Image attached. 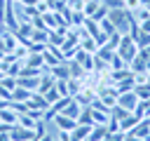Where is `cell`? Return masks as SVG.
<instances>
[{
    "mask_svg": "<svg viewBox=\"0 0 150 141\" xmlns=\"http://www.w3.org/2000/svg\"><path fill=\"white\" fill-rule=\"evenodd\" d=\"M108 19L112 21V26H115L117 33H129V28L134 24L131 9H127V7H122V9H108Z\"/></svg>",
    "mask_w": 150,
    "mask_h": 141,
    "instance_id": "1",
    "label": "cell"
},
{
    "mask_svg": "<svg viewBox=\"0 0 150 141\" xmlns=\"http://www.w3.org/2000/svg\"><path fill=\"white\" fill-rule=\"evenodd\" d=\"M124 61H127V66L134 61V56L138 54V45H136V40L129 35V33H122V38H120V45H117V49H115Z\"/></svg>",
    "mask_w": 150,
    "mask_h": 141,
    "instance_id": "2",
    "label": "cell"
},
{
    "mask_svg": "<svg viewBox=\"0 0 150 141\" xmlns=\"http://www.w3.org/2000/svg\"><path fill=\"white\" fill-rule=\"evenodd\" d=\"M47 108H49V101H47L42 94H38V92H33L30 99L26 101V110H35V113H42V115H45Z\"/></svg>",
    "mask_w": 150,
    "mask_h": 141,
    "instance_id": "3",
    "label": "cell"
},
{
    "mask_svg": "<svg viewBox=\"0 0 150 141\" xmlns=\"http://www.w3.org/2000/svg\"><path fill=\"white\" fill-rule=\"evenodd\" d=\"M9 139L12 141H30V139H35V129L23 127V125H14L9 129Z\"/></svg>",
    "mask_w": 150,
    "mask_h": 141,
    "instance_id": "4",
    "label": "cell"
},
{
    "mask_svg": "<svg viewBox=\"0 0 150 141\" xmlns=\"http://www.w3.org/2000/svg\"><path fill=\"white\" fill-rule=\"evenodd\" d=\"M138 101H141V99L136 96V92H134V89H131V92H122V94H117V103H120L122 108H127L129 113L138 106Z\"/></svg>",
    "mask_w": 150,
    "mask_h": 141,
    "instance_id": "5",
    "label": "cell"
},
{
    "mask_svg": "<svg viewBox=\"0 0 150 141\" xmlns=\"http://www.w3.org/2000/svg\"><path fill=\"white\" fill-rule=\"evenodd\" d=\"M52 122L56 125V129H59V132H73V129H75V125H77V120H73V118H68V115H63V113H56Z\"/></svg>",
    "mask_w": 150,
    "mask_h": 141,
    "instance_id": "6",
    "label": "cell"
},
{
    "mask_svg": "<svg viewBox=\"0 0 150 141\" xmlns=\"http://www.w3.org/2000/svg\"><path fill=\"white\" fill-rule=\"evenodd\" d=\"M73 59H75V61H77V63H80V66H82V68H84L87 73H89V70H94V54L84 52L82 47H80V49L75 52V56H73Z\"/></svg>",
    "mask_w": 150,
    "mask_h": 141,
    "instance_id": "7",
    "label": "cell"
},
{
    "mask_svg": "<svg viewBox=\"0 0 150 141\" xmlns=\"http://www.w3.org/2000/svg\"><path fill=\"white\" fill-rule=\"evenodd\" d=\"M96 96H98V94H96V92H94L91 87H82V89H80V92H77V94L73 96V99H75V101H77L80 106H91V101H94Z\"/></svg>",
    "mask_w": 150,
    "mask_h": 141,
    "instance_id": "8",
    "label": "cell"
},
{
    "mask_svg": "<svg viewBox=\"0 0 150 141\" xmlns=\"http://www.w3.org/2000/svg\"><path fill=\"white\" fill-rule=\"evenodd\" d=\"M0 122H5V125H16L19 122V110H14L12 106H5V108H0Z\"/></svg>",
    "mask_w": 150,
    "mask_h": 141,
    "instance_id": "9",
    "label": "cell"
},
{
    "mask_svg": "<svg viewBox=\"0 0 150 141\" xmlns=\"http://www.w3.org/2000/svg\"><path fill=\"white\" fill-rule=\"evenodd\" d=\"M54 75L49 73V70H45L42 75H40V82H38V94H45V92H49L52 87H54Z\"/></svg>",
    "mask_w": 150,
    "mask_h": 141,
    "instance_id": "10",
    "label": "cell"
},
{
    "mask_svg": "<svg viewBox=\"0 0 150 141\" xmlns=\"http://www.w3.org/2000/svg\"><path fill=\"white\" fill-rule=\"evenodd\" d=\"M91 127L94 125H75V129L70 132V139L73 141H87V136H89V132H91Z\"/></svg>",
    "mask_w": 150,
    "mask_h": 141,
    "instance_id": "11",
    "label": "cell"
},
{
    "mask_svg": "<svg viewBox=\"0 0 150 141\" xmlns=\"http://www.w3.org/2000/svg\"><path fill=\"white\" fill-rule=\"evenodd\" d=\"M141 120H143V118H136L134 113H129L127 118H122V120H120V132L129 134V132H131V129H134V127H136V125H138Z\"/></svg>",
    "mask_w": 150,
    "mask_h": 141,
    "instance_id": "12",
    "label": "cell"
},
{
    "mask_svg": "<svg viewBox=\"0 0 150 141\" xmlns=\"http://www.w3.org/2000/svg\"><path fill=\"white\" fill-rule=\"evenodd\" d=\"M84 21H87V14H84L82 9H73V12H70V19H68L70 28H82Z\"/></svg>",
    "mask_w": 150,
    "mask_h": 141,
    "instance_id": "13",
    "label": "cell"
},
{
    "mask_svg": "<svg viewBox=\"0 0 150 141\" xmlns=\"http://www.w3.org/2000/svg\"><path fill=\"white\" fill-rule=\"evenodd\" d=\"M49 73L54 75V80H68V78H70V68H68V61H63V63L54 66Z\"/></svg>",
    "mask_w": 150,
    "mask_h": 141,
    "instance_id": "14",
    "label": "cell"
},
{
    "mask_svg": "<svg viewBox=\"0 0 150 141\" xmlns=\"http://www.w3.org/2000/svg\"><path fill=\"white\" fill-rule=\"evenodd\" d=\"M38 82H40V78H30V75H19L16 78V85L19 87H26V89H30V92H38Z\"/></svg>",
    "mask_w": 150,
    "mask_h": 141,
    "instance_id": "15",
    "label": "cell"
},
{
    "mask_svg": "<svg viewBox=\"0 0 150 141\" xmlns=\"http://www.w3.org/2000/svg\"><path fill=\"white\" fill-rule=\"evenodd\" d=\"M30 94H33L30 89H26V87H19V85H16V87L12 89V101H19V103H26V101L30 99Z\"/></svg>",
    "mask_w": 150,
    "mask_h": 141,
    "instance_id": "16",
    "label": "cell"
},
{
    "mask_svg": "<svg viewBox=\"0 0 150 141\" xmlns=\"http://www.w3.org/2000/svg\"><path fill=\"white\" fill-rule=\"evenodd\" d=\"M105 134H108V127L105 125H94L91 132H89V136H87V141H103Z\"/></svg>",
    "mask_w": 150,
    "mask_h": 141,
    "instance_id": "17",
    "label": "cell"
},
{
    "mask_svg": "<svg viewBox=\"0 0 150 141\" xmlns=\"http://www.w3.org/2000/svg\"><path fill=\"white\" fill-rule=\"evenodd\" d=\"M134 87H136V80H134V75H129V78H124V80L115 82V89H117V94H122V92H131Z\"/></svg>",
    "mask_w": 150,
    "mask_h": 141,
    "instance_id": "18",
    "label": "cell"
},
{
    "mask_svg": "<svg viewBox=\"0 0 150 141\" xmlns=\"http://www.w3.org/2000/svg\"><path fill=\"white\" fill-rule=\"evenodd\" d=\"M80 110H82V106H80V103H77L75 99H70V101H68V106H66V108H63L61 113H63V115H68V118H73V120H77Z\"/></svg>",
    "mask_w": 150,
    "mask_h": 141,
    "instance_id": "19",
    "label": "cell"
},
{
    "mask_svg": "<svg viewBox=\"0 0 150 141\" xmlns=\"http://www.w3.org/2000/svg\"><path fill=\"white\" fill-rule=\"evenodd\" d=\"M131 16H134V21H145V19H150V9L145 7V5H138L136 9H131Z\"/></svg>",
    "mask_w": 150,
    "mask_h": 141,
    "instance_id": "20",
    "label": "cell"
},
{
    "mask_svg": "<svg viewBox=\"0 0 150 141\" xmlns=\"http://www.w3.org/2000/svg\"><path fill=\"white\" fill-rule=\"evenodd\" d=\"M91 120H94V125H108V120H110V113H105V110H98V108H91Z\"/></svg>",
    "mask_w": 150,
    "mask_h": 141,
    "instance_id": "21",
    "label": "cell"
},
{
    "mask_svg": "<svg viewBox=\"0 0 150 141\" xmlns=\"http://www.w3.org/2000/svg\"><path fill=\"white\" fill-rule=\"evenodd\" d=\"M77 122L80 125H94V120H91V106H82V110L77 115Z\"/></svg>",
    "mask_w": 150,
    "mask_h": 141,
    "instance_id": "22",
    "label": "cell"
},
{
    "mask_svg": "<svg viewBox=\"0 0 150 141\" xmlns=\"http://www.w3.org/2000/svg\"><path fill=\"white\" fill-rule=\"evenodd\" d=\"M134 92H136V96H138L141 101H148V99H150V82L136 85V87H134Z\"/></svg>",
    "mask_w": 150,
    "mask_h": 141,
    "instance_id": "23",
    "label": "cell"
},
{
    "mask_svg": "<svg viewBox=\"0 0 150 141\" xmlns=\"http://www.w3.org/2000/svg\"><path fill=\"white\" fill-rule=\"evenodd\" d=\"M108 66H110V70H120V68H127V61L115 52L112 56H110V61H108Z\"/></svg>",
    "mask_w": 150,
    "mask_h": 141,
    "instance_id": "24",
    "label": "cell"
},
{
    "mask_svg": "<svg viewBox=\"0 0 150 141\" xmlns=\"http://www.w3.org/2000/svg\"><path fill=\"white\" fill-rule=\"evenodd\" d=\"M127 115H129V110H127V108H122L120 103H115V106L110 108V118H115L117 122H120L122 118H127Z\"/></svg>",
    "mask_w": 150,
    "mask_h": 141,
    "instance_id": "25",
    "label": "cell"
},
{
    "mask_svg": "<svg viewBox=\"0 0 150 141\" xmlns=\"http://www.w3.org/2000/svg\"><path fill=\"white\" fill-rule=\"evenodd\" d=\"M84 85H82V80H75V78H68V94L70 96H75L80 89H82Z\"/></svg>",
    "mask_w": 150,
    "mask_h": 141,
    "instance_id": "26",
    "label": "cell"
},
{
    "mask_svg": "<svg viewBox=\"0 0 150 141\" xmlns=\"http://www.w3.org/2000/svg\"><path fill=\"white\" fill-rule=\"evenodd\" d=\"M136 45H138V49H145V47H150V33L141 31V33L136 35Z\"/></svg>",
    "mask_w": 150,
    "mask_h": 141,
    "instance_id": "27",
    "label": "cell"
},
{
    "mask_svg": "<svg viewBox=\"0 0 150 141\" xmlns=\"http://www.w3.org/2000/svg\"><path fill=\"white\" fill-rule=\"evenodd\" d=\"M98 26H101V31H103L105 35H112V33H115V26H112V21H110L108 16H105V19H101V21H98Z\"/></svg>",
    "mask_w": 150,
    "mask_h": 141,
    "instance_id": "28",
    "label": "cell"
},
{
    "mask_svg": "<svg viewBox=\"0 0 150 141\" xmlns=\"http://www.w3.org/2000/svg\"><path fill=\"white\" fill-rule=\"evenodd\" d=\"M105 16H108V7L101 2V5H98V9H96V12H94L89 19H94V21H101V19H105Z\"/></svg>",
    "mask_w": 150,
    "mask_h": 141,
    "instance_id": "29",
    "label": "cell"
},
{
    "mask_svg": "<svg viewBox=\"0 0 150 141\" xmlns=\"http://www.w3.org/2000/svg\"><path fill=\"white\" fill-rule=\"evenodd\" d=\"M54 87H56V92H59L61 96H70V94H68V80H56Z\"/></svg>",
    "mask_w": 150,
    "mask_h": 141,
    "instance_id": "30",
    "label": "cell"
},
{
    "mask_svg": "<svg viewBox=\"0 0 150 141\" xmlns=\"http://www.w3.org/2000/svg\"><path fill=\"white\" fill-rule=\"evenodd\" d=\"M42 96H45V99H47V101H49V106H52V103H54V101H56V99H61V94H59V92H56V87H52V89H49V92H45V94H42Z\"/></svg>",
    "mask_w": 150,
    "mask_h": 141,
    "instance_id": "31",
    "label": "cell"
},
{
    "mask_svg": "<svg viewBox=\"0 0 150 141\" xmlns=\"http://www.w3.org/2000/svg\"><path fill=\"white\" fill-rule=\"evenodd\" d=\"M108 9H122L124 7V0H101Z\"/></svg>",
    "mask_w": 150,
    "mask_h": 141,
    "instance_id": "32",
    "label": "cell"
},
{
    "mask_svg": "<svg viewBox=\"0 0 150 141\" xmlns=\"http://www.w3.org/2000/svg\"><path fill=\"white\" fill-rule=\"evenodd\" d=\"M124 136H127L124 132H108L103 141H124Z\"/></svg>",
    "mask_w": 150,
    "mask_h": 141,
    "instance_id": "33",
    "label": "cell"
},
{
    "mask_svg": "<svg viewBox=\"0 0 150 141\" xmlns=\"http://www.w3.org/2000/svg\"><path fill=\"white\" fill-rule=\"evenodd\" d=\"M0 85H5L7 89H14V87H16V78H14V75H5V78L0 80Z\"/></svg>",
    "mask_w": 150,
    "mask_h": 141,
    "instance_id": "34",
    "label": "cell"
},
{
    "mask_svg": "<svg viewBox=\"0 0 150 141\" xmlns=\"http://www.w3.org/2000/svg\"><path fill=\"white\" fill-rule=\"evenodd\" d=\"M47 132H45V120H38V125H35V139H40V136H45Z\"/></svg>",
    "mask_w": 150,
    "mask_h": 141,
    "instance_id": "35",
    "label": "cell"
},
{
    "mask_svg": "<svg viewBox=\"0 0 150 141\" xmlns=\"http://www.w3.org/2000/svg\"><path fill=\"white\" fill-rule=\"evenodd\" d=\"M0 99H5V101H12V89H7L5 85H0Z\"/></svg>",
    "mask_w": 150,
    "mask_h": 141,
    "instance_id": "36",
    "label": "cell"
},
{
    "mask_svg": "<svg viewBox=\"0 0 150 141\" xmlns=\"http://www.w3.org/2000/svg\"><path fill=\"white\" fill-rule=\"evenodd\" d=\"M56 141H73L70 139V132H59L56 134Z\"/></svg>",
    "mask_w": 150,
    "mask_h": 141,
    "instance_id": "37",
    "label": "cell"
},
{
    "mask_svg": "<svg viewBox=\"0 0 150 141\" xmlns=\"http://www.w3.org/2000/svg\"><path fill=\"white\" fill-rule=\"evenodd\" d=\"M138 5H141V0H124V7L127 9H136Z\"/></svg>",
    "mask_w": 150,
    "mask_h": 141,
    "instance_id": "38",
    "label": "cell"
},
{
    "mask_svg": "<svg viewBox=\"0 0 150 141\" xmlns=\"http://www.w3.org/2000/svg\"><path fill=\"white\" fill-rule=\"evenodd\" d=\"M0 141H12L9 139V132H0Z\"/></svg>",
    "mask_w": 150,
    "mask_h": 141,
    "instance_id": "39",
    "label": "cell"
},
{
    "mask_svg": "<svg viewBox=\"0 0 150 141\" xmlns=\"http://www.w3.org/2000/svg\"><path fill=\"white\" fill-rule=\"evenodd\" d=\"M124 141H143V139H138V136H134V134H127Z\"/></svg>",
    "mask_w": 150,
    "mask_h": 141,
    "instance_id": "40",
    "label": "cell"
},
{
    "mask_svg": "<svg viewBox=\"0 0 150 141\" xmlns=\"http://www.w3.org/2000/svg\"><path fill=\"white\" fill-rule=\"evenodd\" d=\"M35 141H54V136H49V134H45V136H40V139H35Z\"/></svg>",
    "mask_w": 150,
    "mask_h": 141,
    "instance_id": "41",
    "label": "cell"
},
{
    "mask_svg": "<svg viewBox=\"0 0 150 141\" xmlns=\"http://www.w3.org/2000/svg\"><path fill=\"white\" fill-rule=\"evenodd\" d=\"M141 5H145V7H150V0H141Z\"/></svg>",
    "mask_w": 150,
    "mask_h": 141,
    "instance_id": "42",
    "label": "cell"
},
{
    "mask_svg": "<svg viewBox=\"0 0 150 141\" xmlns=\"http://www.w3.org/2000/svg\"><path fill=\"white\" fill-rule=\"evenodd\" d=\"M5 75H7V73H5V70H2V68H0V80H2V78H5Z\"/></svg>",
    "mask_w": 150,
    "mask_h": 141,
    "instance_id": "43",
    "label": "cell"
},
{
    "mask_svg": "<svg viewBox=\"0 0 150 141\" xmlns=\"http://www.w3.org/2000/svg\"><path fill=\"white\" fill-rule=\"evenodd\" d=\"M148 82H150V70H148Z\"/></svg>",
    "mask_w": 150,
    "mask_h": 141,
    "instance_id": "44",
    "label": "cell"
},
{
    "mask_svg": "<svg viewBox=\"0 0 150 141\" xmlns=\"http://www.w3.org/2000/svg\"><path fill=\"white\" fill-rule=\"evenodd\" d=\"M30 141H35V139H30Z\"/></svg>",
    "mask_w": 150,
    "mask_h": 141,
    "instance_id": "45",
    "label": "cell"
}]
</instances>
